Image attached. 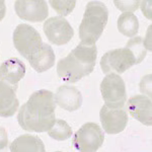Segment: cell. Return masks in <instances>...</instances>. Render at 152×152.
<instances>
[{
    "mask_svg": "<svg viewBox=\"0 0 152 152\" xmlns=\"http://www.w3.org/2000/svg\"><path fill=\"white\" fill-rule=\"evenodd\" d=\"M14 10L19 18L40 23L48 18V4L44 0H19L14 3Z\"/></svg>",
    "mask_w": 152,
    "mask_h": 152,
    "instance_id": "9c48e42d",
    "label": "cell"
},
{
    "mask_svg": "<svg viewBox=\"0 0 152 152\" xmlns=\"http://www.w3.org/2000/svg\"><path fill=\"white\" fill-rule=\"evenodd\" d=\"M56 104L68 112H74L82 105V94L79 90L71 85H61L54 95Z\"/></svg>",
    "mask_w": 152,
    "mask_h": 152,
    "instance_id": "8fae6325",
    "label": "cell"
},
{
    "mask_svg": "<svg viewBox=\"0 0 152 152\" xmlns=\"http://www.w3.org/2000/svg\"><path fill=\"white\" fill-rule=\"evenodd\" d=\"M97 58L95 45L79 43L66 57L57 63V74L67 83H75L94 71Z\"/></svg>",
    "mask_w": 152,
    "mask_h": 152,
    "instance_id": "7a4b0ae2",
    "label": "cell"
},
{
    "mask_svg": "<svg viewBox=\"0 0 152 152\" xmlns=\"http://www.w3.org/2000/svg\"><path fill=\"white\" fill-rule=\"evenodd\" d=\"M73 132L71 127L65 121L57 119L55 123L50 129L48 130V135L51 138L57 141H64L69 139L72 136Z\"/></svg>",
    "mask_w": 152,
    "mask_h": 152,
    "instance_id": "ac0fdd59",
    "label": "cell"
},
{
    "mask_svg": "<svg viewBox=\"0 0 152 152\" xmlns=\"http://www.w3.org/2000/svg\"><path fill=\"white\" fill-rule=\"evenodd\" d=\"M55 53L52 47L45 43L43 44V46L38 52L28 59L31 67L39 73L45 72L52 68L55 64Z\"/></svg>",
    "mask_w": 152,
    "mask_h": 152,
    "instance_id": "9a60e30c",
    "label": "cell"
},
{
    "mask_svg": "<svg viewBox=\"0 0 152 152\" xmlns=\"http://www.w3.org/2000/svg\"><path fill=\"white\" fill-rule=\"evenodd\" d=\"M0 152H11L10 151V145H6L5 147H3V148H0Z\"/></svg>",
    "mask_w": 152,
    "mask_h": 152,
    "instance_id": "603a6c76",
    "label": "cell"
},
{
    "mask_svg": "<svg viewBox=\"0 0 152 152\" xmlns=\"http://www.w3.org/2000/svg\"><path fill=\"white\" fill-rule=\"evenodd\" d=\"M100 92L104 105L110 109H122L126 102V85L121 76L116 73H110L102 79Z\"/></svg>",
    "mask_w": 152,
    "mask_h": 152,
    "instance_id": "8992f818",
    "label": "cell"
},
{
    "mask_svg": "<svg viewBox=\"0 0 152 152\" xmlns=\"http://www.w3.org/2000/svg\"><path fill=\"white\" fill-rule=\"evenodd\" d=\"M115 4L117 5V7L119 9L126 12H132L136 9H138L139 1H115Z\"/></svg>",
    "mask_w": 152,
    "mask_h": 152,
    "instance_id": "ffe728a7",
    "label": "cell"
},
{
    "mask_svg": "<svg viewBox=\"0 0 152 152\" xmlns=\"http://www.w3.org/2000/svg\"><path fill=\"white\" fill-rule=\"evenodd\" d=\"M12 39L18 52L26 60L38 52L44 44L39 31L26 23H21L16 26Z\"/></svg>",
    "mask_w": 152,
    "mask_h": 152,
    "instance_id": "5b68a950",
    "label": "cell"
},
{
    "mask_svg": "<svg viewBox=\"0 0 152 152\" xmlns=\"http://www.w3.org/2000/svg\"><path fill=\"white\" fill-rule=\"evenodd\" d=\"M50 4L60 15L67 16L74 9L76 1H73V0H69V1H50Z\"/></svg>",
    "mask_w": 152,
    "mask_h": 152,
    "instance_id": "d6986e66",
    "label": "cell"
},
{
    "mask_svg": "<svg viewBox=\"0 0 152 152\" xmlns=\"http://www.w3.org/2000/svg\"><path fill=\"white\" fill-rule=\"evenodd\" d=\"M26 66L18 58H10L4 61L0 66V80L6 82L15 89L18 87V82L24 77Z\"/></svg>",
    "mask_w": 152,
    "mask_h": 152,
    "instance_id": "4fadbf2b",
    "label": "cell"
},
{
    "mask_svg": "<svg viewBox=\"0 0 152 152\" xmlns=\"http://www.w3.org/2000/svg\"><path fill=\"white\" fill-rule=\"evenodd\" d=\"M6 13V6H5V2L4 1H0V21L4 18Z\"/></svg>",
    "mask_w": 152,
    "mask_h": 152,
    "instance_id": "7402d4cb",
    "label": "cell"
},
{
    "mask_svg": "<svg viewBox=\"0 0 152 152\" xmlns=\"http://www.w3.org/2000/svg\"><path fill=\"white\" fill-rule=\"evenodd\" d=\"M8 144V135H7L6 130L3 127H0V148H3Z\"/></svg>",
    "mask_w": 152,
    "mask_h": 152,
    "instance_id": "44dd1931",
    "label": "cell"
},
{
    "mask_svg": "<svg viewBox=\"0 0 152 152\" xmlns=\"http://www.w3.org/2000/svg\"><path fill=\"white\" fill-rule=\"evenodd\" d=\"M55 152H62V151H55Z\"/></svg>",
    "mask_w": 152,
    "mask_h": 152,
    "instance_id": "cb8c5ba5",
    "label": "cell"
},
{
    "mask_svg": "<svg viewBox=\"0 0 152 152\" xmlns=\"http://www.w3.org/2000/svg\"><path fill=\"white\" fill-rule=\"evenodd\" d=\"M15 88L0 80V117L10 118L18 111L19 102Z\"/></svg>",
    "mask_w": 152,
    "mask_h": 152,
    "instance_id": "5bb4252c",
    "label": "cell"
},
{
    "mask_svg": "<svg viewBox=\"0 0 152 152\" xmlns=\"http://www.w3.org/2000/svg\"><path fill=\"white\" fill-rule=\"evenodd\" d=\"M104 141L102 128L95 123H85L73 136L72 144L79 152H96Z\"/></svg>",
    "mask_w": 152,
    "mask_h": 152,
    "instance_id": "52a82bcc",
    "label": "cell"
},
{
    "mask_svg": "<svg viewBox=\"0 0 152 152\" xmlns=\"http://www.w3.org/2000/svg\"><path fill=\"white\" fill-rule=\"evenodd\" d=\"M44 33L54 45L63 46L69 43L74 36L72 26L62 16H53L44 23Z\"/></svg>",
    "mask_w": 152,
    "mask_h": 152,
    "instance_id": "ba28073f",
    "label": "cell"
},
{
    "mask_svg": "<svg viewBox=\"0 0 152 152\" xmlns=\"http://www.w3.org/2000/svg\"><path fill=\"white\" fill-rule=\"evenodd\" d=\"M56 102L54 94L47 89L35 91L20 107L18 122L28 132H48L56 121Z\"/></svg>",
    "mask_w": 152,
    "mask_h": 152,
    "instance_id": "6da1fadb",
    "label": "cell"
},
{
    "mask_svg": "<svg viewBox=\"0 0 152 152\" xmlns=\"http://www.w3.org/2000/svg\"><path fill=\"white\" fill-rule=\"evenodd\" d=\"M100 123L107 134H119L128 124V115L123 109H110L107 105L100 109Z\"/></svg>",
    "mask_w": 152,
    "mask_h": 152,
    "instance_id": "30bf717a",
    "label": "cell"
},
{
    "mask_svg": "<svg viewBox=\"0 0 152 152\" xmlns=\"http://www.w3.org/2000/svg\"><path fill=\"white\" fill-rule=\"evenodd\" d=\"M109 10L100 1H90L85 6L83 18L79 26L80 43L95 45L107 23Z\"/></svg>",
    "mask_w": 152,
    "mask_h": 152,
    "instance_id": "277c9868",
    "label": "cell"
},
{
    "mask_svg": "<svg viewBox=\"0 0 152 152\" xmlns=\"http://www.w3.org/2000/svg\"><path fill=\"white\" fill-rule=\"evenodd\" d=\"M11 152H46L44 142L38 136L26 134L14 139L10 144Z\"/></svg>",
    "mask_w": 152,
    "mask_h": 152,
    "instance_id": "2e32d148",
    "label": "cell"
},
{
    "mask_svg": "<svg viewBox=\"0 0 152 152\" xmlns=\"http://www.w3.org/2000/svg\"><path fill=\"white\" fill-rule=\"evenodd\" d=\"M147 49L141 37L131 39L122 49H114L107 52L100 59V67L104 74L112 72L124 73L132 66L144 60Z\"/></svg>",
    "mask_w": 152,
    "mask_h": 152,
    "instance_id": "3957f363",
    "label": "cell"
},
{
    "mask_svg": "<svg viewBox=\"0 0 152 152\" xmlns=\"http://www.w3.org/2000/svg\"><path fill=\"white\" fill-rule=\"evenodd\" d=\"M118 29L122 35L132 38L139 31V20L132 12H124L118 18Z\"/></svg>",
    "mask_w": 152,
    "mask_h": 152,
    "instance_id": "e0dca14e",
    "label": "cell"
},
{
    "mask_svg": "<svg viewBox=\"0 0 152 152\" xmlns=\"http://www.w3.org/2000/svg\"><path fill=\"white\" fill-rule=\"evenodd\" d=\"M128 110L134 119L145 126L152 124V104L146 95H135L128 100Z\"/></svg>",
    "mask_w": 152,
    "mask_h": 152,
    "instance_id": "7c38bea8",
    "label": "cell"
}]
</instances>
